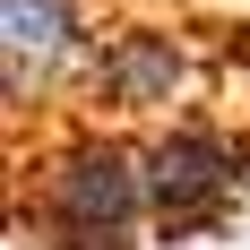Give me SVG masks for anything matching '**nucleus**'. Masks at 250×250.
Here are the masks:
<instances>
[{
	"mask_svg": "<svg viewBox=\"0 0 250 250\" xmlns=\"http://www.w3.org/2000/svg\"><path fill=\"white\" fill-rule=\"evenodd\" d=\"M35 155L18 147V233L26 250H147L155 199L138 129L86 104H43Z\"/></svg>",
	"mask_w": 250,
	"mask_h": 250,
	"instance_id": "nucleus-1",
	"label": "nucleus"
},
{
	"mask_svg": "<svg viewBox=\"0 0 250 250\" xmlns=\"http://www.w3.org/2000/svg\"><path fill=\"white\" fill-rule=\"evenodd\" d=\"M147 155V199H155V242H199V233L233 225V207L250 199V138L225 112H173V121L138 129Z\"/></svg>",
	"mask_w": 250,
	"mask_h": 250,
	"instance_id": "nucleus-2",
	"label": "nucleus"
}]
</instances>
